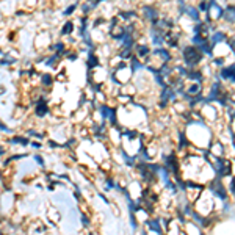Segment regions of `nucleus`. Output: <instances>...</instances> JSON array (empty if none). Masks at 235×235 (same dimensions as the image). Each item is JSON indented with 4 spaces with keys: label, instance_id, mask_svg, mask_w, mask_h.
<instances>
[{
    "label": "nucleus",
    "instance_id": "1",
    "mask_svg": "<svg viewBox=\"0 0 235 235\" xmlns=\"http://www.w3.org/2000/svg\"><path fill=\"white\" fill-rule=\"evenodd\" d=\"M185 58H187L188 63H196V61H199V53L194 49H187L185 50Z\"/></svg>",
    "mask_w": 235,
    "mask_h": 235
},
{
    "label": "nucleus",
    "instance_id": "2",
    "mask_svg": "<svg viewBox=\"0 0 235 235\" xmlns=\"http://www.w3.org/2000/svg\"><path fill=\"white\" fill-rule=\"evenodd\" d=\"M71 30H72V24H71V22H68V25L64 27V30H63V32H64V33H69Z\"/></svg>",
    "mask_w": 235,
    "mask_h": 235
}]
</instances>
